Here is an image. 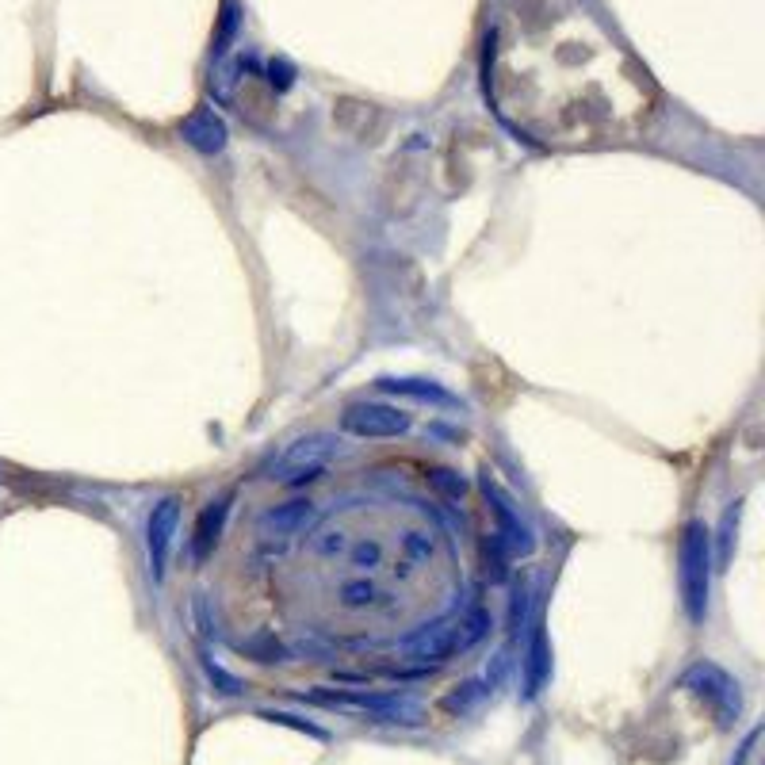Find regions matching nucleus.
<instances>
[{"label": "nucleus", "instance_id": "9b49d317", "mask_svg": "<svg viewBox=\"0 0 765 765\" xmlns=\"http://www.w3.org/2000/svg\"><path fill=\"white\" fill-rule=\"evenodd\" d=\"M551 681V643H547L544 616L532 620V635H528V651H525V697H540L544 685Z\"/></svg>", "mask_w": 765, "mask_h": 765}, {"label": "nucleus", "instance_id": "7ed1b4c3", "mask_svg": "<svg viewBox=\"0 0 765 765\" xmlns=\"http://www.w3.org/2000/svg\"><path fill=\"white\" fill-rule=\"evenodd\" d=\"M681 689H685L693 700H700V704L716 716L720 727H731V723L739 720V712H743L739 681L731 678L727 670H720L716 662H697V666H689L685 678H681Z\"/></svg>", "mask_w": 765, "mask_h": 765}, {"label": "nucleus", "instance_id": "4be33fe9", "mask_svg": "<svg viewBox=\"0 0 765 765\" xmlns=\"http://www.w3.org/2000/svg\"><path fill=\"white\" fill-rule=\"evenodd\" d=\"M264 720H272V723H284V727H295V731H306L310 739H326L318 727H310V723L303 720H295V716H287V712H264Z\"/></svg>", "mask_w": 765, "mask_h": 765}, {"label": "nucleus", "instance_id": "6ab92c4d", "mask_svg": "<svg viewBox=\"0 0 765 765\" xmlns=\"http://www.w3.org/2000/svg\"><path fill=\"white\" fill-rule=\"evenodd\" d=\"M349 559L356 570H375L379 563H383V544H379V540H364V544L352 547Z\"/></svg>", "mask_w": 765, "mask_h": 765}, {"label": "nucleus", "instance_id": "f257e3e1", "mask_svg": "<svg viewBox=\"0 0 765 765\" xmlns=\"http://www.w3.org/2000/svg\"><path fill=\"white\" fill-rule=\"evenodd\" d=\"M678 582H681V605L689 612L693 624H704L708 616V593H712V532L704 521H689L681 528L678 544Z\"/></svg>", "mask_w": 765, "mask_h": 765}, {"label": "nucleus", "instance_id": "0eeeda50", "mask_svg": "<svg viewBox=\"0 0 765 765\" xmlns=\"http://www.w3.org/2000/svg\"><path fill=\"white\" fill-rule=\"evenodd\" d=\"M482 494H486V502H490V513H494V521H498V536H502V544L513 551V555H532V528L525 525V517H521V509L513 505V498L505 494L498 482L490 479V471L482 475Z\"/></svg>", "mask_w": 765, "mask_h": 765}, {"label": "nucleus", "instance_id": "20e7f679", "mask_svg": "<svg viewBox=\"0 0 765 765\" xmlns=\"http://www.w3.org/2000/svg\"><path fill=\"white\" fill-rule=\"evenodd\" d=\"M310 704H322V708H341L352 716H364L372 723H406L417 727L421 723V708L410 697H387V693H326V689H314Z\"/></svg>", "mask_w": 765, "mask_h": 765}, {"label": "nucleus", "instance_id": "2eb2a0df", "mask_svg": "<svg viewBox=\"0 0 765 765\" xmlns=\"http://www.w3.org/2000/svg\"><path fill=\"white\" fill-rule=\"evenodd\" d=\"M505 551H509V547L502 544V536H498V532H490V540L482 544V559H486V574H490V582H505V574H509V567H505Z\"/></svg>", "mask_w": 765, "mask_h": 765}, {"label": "nucleus", "instance_id": "f3484780", "mask_svg": "<svg viewBox=\"0 0 765 765\" xmlns=\"http://www.w3.org/2000/svg\"><path fill=\"white\" fill-rule=\"evenodd\" d=\"M238 20H241V8L238 4H226V8H222L219 35H215V46H211V54H215V58H222V54L230 50V39H234V31H238Z\"/></svg>", "mask_w": 765, "mask_h": 765}, {"label": "nucleus", "instance_id": "9d476101", "mask_svg": "<svg viewBox=\"0 0 765 765\" xmlns=\"http://www.w3.org/2000/svg\"><path fill=\"white\" fill-rule=\"evenodd\" d=\"M180 138L192 146L203 157H215V153L226 150L230 134H226V123L211 108H196L188 119H180Z\"/></svg>", "mask_w": 765, "mask_h": 765}, {"label": "nucleus", "instance_id": "4468645a", "mask_svg": "<svg viewBox=\"0 0 765 765\" xmlns=\"http://www.w3.org/2000/svg\"><path fill=\"white\" fill-rule=\"evenodd\" d=\"M238 104H241L238 111L253 123V127H268V119H272V92H268V85H261V81H245Z\"/></svg>", "mask_w": 765, "mask_h": 765}, {"label": "nucleus", "instance_id": "ddd939ff", "mask_svg": "<svg viewBox=\"0 0 765 765\" xmlns=\"http://www.w3.org/2000/svg\"><path fill=\"white\" fill-rule=\"evenodd\" d=\"M379 387L391 394H402V398H417V402H429V406H456V394L444 391L433 379H379Z\"/></svg>", "mask_w": 765, "mask_h": 765}, {"label": "nucleus", "instance_id": "412c9836", "mask_svg": "<svg viewBox=\"0 0 765 765\" xmlns=\"http://www.w3.org/2000/svg\"><path fill=\"white\" fill-rule=\"evenodd\" d=\"M433 486L444 490L448 498H463V494H467V482L459 479L456 471H433Z\"/></svg>", "mask_w": 765, "mask_h": 765}, {"label": "nucleus", "instance_id": "5701e85b", "mask_svg": "<svg viewBox=\"0 0 765 765\" xmlns=\"http://www.w3.org/2000/svg\"><path fill=\"white\" fill-rule=\"evenodd\" d=\"M754 739H758V735H750V739H746V743H743V750H739V765L750 762V750H754Z\"/></svg>", "mask_w": 765, "mask_h": 765}, {"label": "nucleus", "instance_id": "39448f33", "mask_svg": "<svg viewBox=\"0 0 765 765\" xmlns=\"http://www.w3.org/2000/svg\"><path fill=\"white\" fill-rule=\"evenodd\" d=\"M337 456V437L333 433H310V437L295 440L291 448H287L280 463L272 467V482H284V486H303V482H314L322 471H326V463Z\"/></svg>", "mask_w": 765, "mask_h": 765}, {"label": "nucleus", "instance_id": "423d86ee", "mask_svg": "<svg viewBox=\"0 0 765 765\" xmlns=\"http://www.w3.org/2000/svg\"><path fill=\"white\" fill-rule=\"evenodd\" d=\"M410 425H414L410 414L398 406H387V402H352L341 414V429L360 440L402 437V433H410Z\"/></svg>", "mask_w": 765, "mask_h": 765}, {"label": "nucleus", "instance_id": "6e6552de", "mask_svg": "<svg viewBox=\"0 0 765 765\" xmlns=\"http://www.w3.org/2000/svg\"><path fill=\"white\" fill-rule=\"evenodd\" d=\"M176 528H180V498L169 494L150 509L146 517V555H150V570L153 578H165V567H169V555H173V540Z\"/></svg>", "mask_w": 765, "mask_h": 765}, {"label": "nucleus", "instance_id": "aec40b11", "mask_svg": "<svg viewBox=\"0 0 765 765\" xmlns=\"http://www.w3.org/2000/svg\"><path fill=\"white\" fill-rule=\"evenodd\" d=\"M479 697H482V685L467 681V685H459V693H452V697L444 700V708H448V712H467Z\"/></svg>", "mask_w": 765, "mask_h": 765}, {"label": "nucleus", "instance_id": "a211bd4d", "mask_svg": "<svg viewBox=\"0 0 765 765\" xmlns=\"http://www.w3.org/2000/svg\"><path fill=\"white\" fill-rule=\"evenodd\" d=\"M268 92H287V88L295 85V66L287 62V58H272L268 62Z\"/></svg>", "mask_w": 765, "mask_h": 765}, {"label": "nucleus", "instance_id": "1a4fd4ad", "mask_svg": "<svg viewBox=\"0 0 765 765\" xmlns=\"http://www.w3.org/2000/svg\"><path fill=\"white\" fill-rule=\"evenodd\" d=\"M314 517V502L310 498H291V502L268 509L257 521V536H261L264 551H284Z\"/></svg>", "mask_w": 765, "mask_h": 765}, {"label": "nucleus", "instance_id": "f03ea898", "mask_svg": "<svg viewBox=\"0 0 765 765\" xmlns=\"http://www.w3.org/2000/svg\"><path fill=\"white\" fill-rule=\"evenodd\" d=\"M490 628L486 612H471V616H448L429 628H421L414 639H406V658L414 662H444L456 651H471Z\"/></svg>", "mask_w": 765, "mask_h": 765}, {"label": "nucleus", "instance_id": "f8f14e48", "mask_svg": "<svg viewBox=\"0 0 765 765\" xmlns=\"http://www.w3.org/2000/svg\"><path fill=\"white\" fill-rule=\"evenodd\" d=\"M230 494L226 498H219V502H211L203 513H199V521H196V536H192V555H196L199 563L219 547L222 540V528H226V517H230Z\"/></svg>", "mask_w": 765, "mask_h": 765}, {"label": "nucleus", "instance_id": "dca6fc26", "mask_svg": "<svg viewBox=\"0 0 765 765\" xmlns=\"http://www.w3.org/2000/svg\"><path fill=\"white\" fill-rule=\"evenodd\" d=\"M379 601V590H375L368 578H360V582H345L341 586V605L345 609H368Z\"/></svg>", "mask_w": 765, "mask_h": 765}]
</instances>
